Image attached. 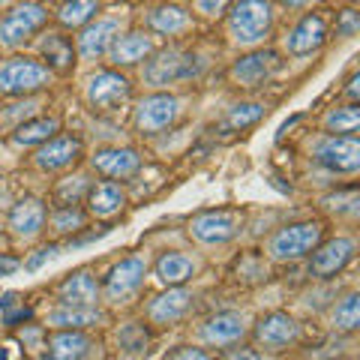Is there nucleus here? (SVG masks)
<instances>
[{"label":"nucleus","instance_id":"obj_1","mask_svg":"<svg viewBox=\"0 0 360 360\" xmlns=\"http://www.w3.org/2000/svg\"><path fill=\"white\" fill-rule=\"evenodd\" d=\"M274 4L270 0H234L225 15V33L238 49H262L274 33Z\"/></svg>","mask_w":360,"mask_h":360},{"label":"nucleus","instance_id":"obj_2","mask_svg":"<svg viewBox=\"0 0 360 360\" xmlns=\"http://www.w3.org/2000/svg\"><path fill=\"white\" fill-rule=\"evenodd\" d=\"M201 70H205V60H201L198 51L172 45V49L150 54L148 63L141 66V82L153 90H162V87H172L180 82H193V78L201 75Z\"/></svg>","mask_w":360,"mask_h":360},{"label":"nucleus","instance_id":"obj_3","mask_svg":"<svg viewBox=\"0 0 360 360\" xmlns=\"http://www.w3.org/2000/svg\"><path fill=\"white\" fill-rule=\"evenodd\" d=\"M321 240H324V222H319V219L291 222V225H285V229L270 234L267 255L274 258V262H279V264L300 262V258H307Z\"/></svg>","mask_w":360,"mask_h":360},{"label":"nucleus","instance_id":"obj_4","mask_svg":"<svg viewBox=\"0 0 360 360\" xmlns=\"http://www.w3.org/2000/svg\"><path fill=\"white\" fill-rule=\"evenodd\" d=\"M51 70L37 58H25V54H15V58H6L0 63V96H33L51 84Z\"/></svg>","mask_w":360,"mask_h":360},{"label":"nucleus","instance_id":"obj_5","mask_svg":"<svg viewBox=\"0 0 360 360\" xmlns=\"http://www.w3.org/2000/svg\"><path fill=\"white\" fill-rule=\"evenodd\" d=\"M45 25H49V9L39 0H25V4L4 9V15H0V49H6V51L21 49Z\"/></svg>","mask_w":360,"mask_h":360},{"label":"nucleus","instance_id":"obj_6","mask_svg":"<svg viewBox=\"0 0 360 360\" xmlns=\"http://www.w3.org/2000/svg\"><path fill=\"white\" fill-rule=\"evenodd\" d=\"M84 99H87L90 111H96V115H117L132 99V84H129V78L117 70H99L87 78Z\"/></svg>","mask_w":360,"mask_h":360},{"label":"nucleus","instance_id":"obj_7","mask_svg":"<svg viewBox=\"0 0 360 360\" xmlns=\"http://www.w3.org/2000/svg\"><path fill=\"white\" fill-rule=\"evenodd\" d=\"M184 115V99L168 94V90H153L139 103L135 108V129L141 135H160L165 129H172Z\"/></svg>","mask_w":360,"mask_h":360},{"label":"nucleus","instance_id":"obj_8","mask_svg":"<svg viewBox=\"0 0 360 360\" xmlns=\"http://www.w3.org/2000/svg\"><path fill=\"white\" fill-rule=\"evenodd\" d=\"M243 210L238 207H219V210H201L189 219V234L198 243L207 246H219L234 240L243 231Z\"/></svg>","mask_w":360,"mask_h":360},{"label":"nucleus","instance_id":"obj_9","mask_svg":"<svg viewBox=\"0 0 360 360\" xmlns=\"http://www.w3.org/2000/svg\"><path fill=\"white\" fill-rule=\"evenodd\" d=\"M312 160L333 174H354L360 168V139L352 135H324L312 144Z\"/></svg>","mask_w":360,"mask_h":360},{"label":"nucleus","instance_id":"obj_10","mask_svg":"<svg viewBox=\"0 0 360 360\" xmlns=\"http://www.w3.org/2000/svg\"><path fill=\"white\" fill-rule=\"evenodd\" d=\"M127 27V15H103V18H94L90 25L82 27L75 39V54L82 60H99V58H108L111 45Z\"/></svg>","mask_w":360,"mask_h":360},{"label":"nucleus","instance_id":"obj_11","mask_svg":"<svg viewBox=\"0 0 360 360\" xmlns=\"http://www.w3.org/2000/svg\"><path fill=\"white\" fill-rule=\"evenodd\" d=\"M252 340L267 354L288 352V348L297 345V340H300V324L291 319L288 312H267V315H262V319L255 321Z\"/></svg>","mask_w":360,"mask_h":360},{"label":"nucleus","instance_id":"obj_12","mask_svg":"<svg viewBox=\"0 0 360 360\" xmlns=\"http://www.w3.org/2000/svg\"><path fill=\"white\" fill-rule=\"evenodd\" d=\"M144 276H148V262L144 255H127L108 270L103 288V297L108 303H127L132 295H139V288L144 285Z\"/></svg>","mask_w":360,"mask_h":360},{"label":"nucleus","instance_id":"obj_13","mask_svg":"<svg viewBox=\"0 0 360 360\" xmlns=\"http://www.w3.org/2000/svg\"><path fill=\"white\" fill-rule=\"evenodd\" d=\"M279 66H283V60L274 49H252L231 63L229 78L238 87H262L270 75L279 72Z\"/></svg>","mask_w":360,"mask_h":360},{"label":"nucleus","instance_id":"obj_14","mask_svg":"<svg viewBox=\"0 0 360 360\" xmlns=\"http://www.w3.org/2000/svg\"><path fill=\"white\" fill-rule=\"evenodd\" d=\"M354 250H357L354 238H330V240H321L309 252L312 255L309 258V274L315 279H330L336 274H342V270L352 264Z\"/></svg>","mask_w":360,"mask_h":360},{"label":"nucleus","instance_id":"obj_15","mask_svg":"<svg viewBox=\"0 0 360 360\" xmlns=\"http://www.w3.org/2000/svg\"><path fill=\"white\" fill-rule=\"evenodd\" d=\"M246 315L243 312H234V309H225V312H217L198 328V340L205 342L207 348H231L243 342L246 336Z\"/></svg>","mask_w":360,"mask_h":360},{"label":"nucleus","instance_id":"obj_16","mask_svg":"<svg viewBox=\"0 0 360 360\" xmlns=\"http://www.w3.org/2000/svg\"><path fill=\"white\" fill-rule=\"evenodd\" d=\"M195 307V295L186 285H172L162 291L160 297H153L148 303V321L156 328H172V324L184 321Z\"/></svg>","mask_w":360,"mask_h":360},{"label":"nucleus","instance_id":"obj_17","mask_svg":"<svg viewBox=\"0 0 360 360\" xmlns=\"http://www.w3.org/2000/svg\"><path fill=\"white\" fill-rule=\"evenodd\" d=\"M78 160H82V141H78L75 135H54V139L39 144L37 153H33V165L49 174L66 172V168H72Z\"/></svg>","mask_w":360,"mask_h":360},{"label":"nucleus","instance_id":"obj_18","mask_svg":"<svg viewBox=\"0 0 360 360\" xmlns=\"http://www.w3.org/2000/svg\"><path fill=\"white\" fill-rule=\"evenodd\" d=\"M45 222H49V207L42 205L39 198H21L13 205L6 217V229L15 240H37L45 231Z\"/></svg>","mask_w":360,"mask_h":360},{"label":"nucleus","instance_id":"obj_19","mask_svg":"<svg viewBox=\"0 0 360 360\" xmlns=\"http://www.w3.org/2000/svg\"><path fill=\"white\" fill-rule=\"evenodd\" d=\"M328 42V21L319 13H307L285 37V51L291 58H307V54L319 51Z\"/></svg>","mask_w":360,"mask_h":360},{"label":"nucleus","instance_id":"obj_20","mask_svg":"<svg viewBox=\"0 0 360 360\" xmlns=\"http://www.w3.org/2000/svg\"><path fill=\"white\" fill-rule=\"evenodd\" d=\"M99 297H103L99 279L94 276V270H87V267L66 274L63 283L58 285V300L63 307H96Z\"/></svg>","mask_w":360,"mask_h":360},{"label":"nucleus","instance_id":"obj_21","mask_svg":"<svg viewBox=\"0 0 360 360\" xmlns=\"http://www.w3.org/2000/svg\"><path fill=\"white\" fill-rule=\"evenodd\" d=\"M90 168L108 180H129L141 168V156L132 148H99L90 156Z\"/></svg>","mask_w":360,"mask_h":360},{"label":"nucleus","instance_id":"obj_22","mask_svg":"<svg viewBox=\"0 0 360 360\" xmlns=\"http://www.w3.org/2000/svg\"><path fill=\"white\" fill-rule=\"evenodd\" d=\"M153 51H156V39L148 30H123L115 39V45H111L108 60L115 66H135V63L148 60Z\"/></svg>","mask_w":360,"mask_h":360},{"label":"nucleus","instance_id":"obj_23","mask_svg":"<svg viewBox=\"0 0 360 360\" xmlns=\"http://www.w3.org/2000/svg\"><path fill=\"white\" fill-rule=\"evenodd\" d=\"M144 25L153 33H160V37H184V33L195 27V18L180 4H160L144 15Z\"/></svg>","mask_w":360,"mask_h":360},{"label":"nucleus","instance_id":"obj_24","mask_svg":"<svg viewBox=\"0 0 360 360\" xmlns=\"http://www.w3.org/2000/svg\"><path fill=\"white\" fill-rule=\"evenodd\" d=\"M94 340L84 330H54L45 360H94Z\"/></svg>","mask_w":360,"mask_h":360},{"label":"nucleus","instance_id":"obj_25","mask_svg":"<svg viewBox=\"0 0 360 360\" xmlns=\"http://www.w3.org/2000/svg\"><path fill=\"white\" fill-rule=\"evenodd\" d=\"M84 205H87L90 217L111 219V217H117V213L127 207V193L120 189V184H111V180H105V184H94L87 189Z\"/></svg>","mask_w":360,"mask_h":360},{"label":"nucleus","instance_id":"obj_26","mask_svg":"<svg viewBox=\"0 0 360 360\" xmlns=\"http://www.w3.org/2000/svg\"><path fill=\"white\" fill-rule=\"evenodd\" d=\"M195 258L193 255H186V252H177V250H168L162 252L160 258H156V264H153V274L156 279L165 285V288H172V285H186L189 279L195 276Z\"/></svg>","mask_w":360,"mask_h":360},{"label":"nucleus","instance_id":"obj_27","mask_svg":"<svg viewBox=\"0 0 360 360\" xmlns=\"http://www.w3.org/2000/svg\"><path fill=\"white\" fill-rule=\"evenodd\" d=\"M39 51H42V58L49 60L45 66H49L51 72H72L75 70V60H78V54H75V45L70 42V37H63V33H45V39L39 42Z\"/></svg>","mask_w":360,"mask_h":360},{"label":"nucleus","instance_id":"obj_28","mask_svg":"<svg viewBox=\"0 0 360 360\" xmlns=\"http://www.w3.org/2000/svg\"><path fill=\"white\" fill-rule=\"evenodd\" d=\"M99 321H105V315L96 307H60L49 312V319H45V324L54 330H87Z\"/></svg>","mask_w":360,"mask_h":360},{"label":"nucleus","instance_id":"obj_29","mask_svg":"<svg viewBox=\"0 0 360 360\" xmlns=\"http://www.w3.org/2000/svg\"><path fill=\"white\" fill-rule=\"evenodd\" d=\"M58 132H60L58 117H27L13 129V144L15 148H39V144L54 139Z\"/></svg>","mask_w":360,"mask_h":360},{"label":"nucleus","instance_id":"obj_30","mask_svg":"<svg viewBox=\"0 0 360 360\" xmlns=\"http://www.w3.org/2000/svg\"><path fill=\"white\" fill-rule=\"evenodd\" d=\"M330 328L336 333H354L360 328V295L348 291L345 297H340L330 309Z\"/></svg>","mask_w":360,"mask_h":360},{"label":"nucleus","instance_id":"obj_31","mask_svg":"<svg viewBox=\"0 0 360 360\" xmlns=\"http://www.w3.org/2000/svg\"><path fill=\"white\" fill-rule=\"evenodd\" d=\"M96 13H99V0H63L58 9V21L66 30H82L96 18Z\"/></svg>","mask_w":360,"mask_h":360},{"label":"nucleus","instance_id":"obj_32","mask_svg":"<svg viewBox=\"0 0 360 360\" xmlns=\"http://www.w3.org/2000/svg\"><path fill=\"white\" fill-rule=\"evenodd\" d=\"M321 123H324V129H328L330 135H352L360 127V108H357V103L330 108L328 115H324Z\"/></svg>","mask_w":360,"mask_h":360},{"label":"nucleus","instance_id":"obj_33","mask_svg":"<svg viewBox=\"0 0 360 360\" xmlns=\"http://www.w3.org/2000/svg\"><path fill=\"white\" fill-rule=\"evenodd\" d=\"M264 111H267L264 103H238V105H231L229 115L222 117V129L238 132V129H246V127H255V123L264 117Z\"/></svg>","mask_w":360,"mask_h":360},{"label":"nucleus","instance_id":"obj_34","mask_svg":"<svg viewBox=\"0 0 360 360\" xmlns=\"http://www.w3.org/2000/svg\"><path fill=\"white\" fill-rule=\"evenodd\" d=\"M51 231L54 234H75L84 229L87 222V210H82L78 205H66V207H54L51 213Z\"/></svg>","mask_w":360,"mask_h":360},{"label":"nucleus","instance_id":"obj_35","mask_svg":"<svg viewBox=\"0 0 360 360\" xmlns=\"http://www.w3.org/2000/svg\"><path fill=\"white\" fill-rule=\"evenodd\" d=\"M90 189V180L84 174H75V177H66L58 184L54 189V205L58 207H66V205H82V198L87 195Z\"/></svg>","mask_w":360,"mask_h":360},{"label":"nucleus","instance_id":"obj_36","mask_svg":"<svg viewBox=\"0 0 360 360\" xmlns=\"http://www.w3.org/2000/svg\"><path fill=\"white\" fill-rule=\"evenodd\" d=\"M37 108H39V99L37 96H21V103H13L4 115H0V123H6L9 117H15V127L18 123H25L27 117L37 115Z\"/></svg>","mask_w":360,"mask_h":360},{"label":"nucleus","instance_id":"obj_37","mask_svg":"<svg viewBox=\"0 0 360 360\" xmlns=\"http://www.w3.org/2000/svg\"><path fill=\"white\" fill-rule=\"evenodd\" d=\"M324 207L328 210H348V213H354L357 210V189H345V193H336L330 198H324Z\"/></svg>","mask_w":360,"mask_h":360},{"label":"nucleus","instance_id":"obj_38","mask_svg":"<svg viewBox=\"0 0 360 360\" xmlns=\"http://www.w3.org/2000/svg\"><path fill=\"white\" fill-rule=\"evenodd\" d=\"M357 30H360V15L354 13V9L340 13V18H336V37L352 39V37H357Z\"/></svg>","mask_w":360,"mask_h":360},{"label":"nucleus","instance_id":"obj_39","mask_svg":"<svg viewBox=\"0 0 360 360\" xmlns=\"http://www.w3.org/2000/svg\"><path fill=\"white\" fill-rule=\"evenodd\" d=\"M234 0H195V13L201 18H219Z\"/></svg>","mask_w":360,"mask_h":360},{"label":"nucleus","instance_id":"obj_40","mask_svg":"<svg viewBox=\"0 0 360 360\" xmlns=\"http://www.w3.org/2000/svg\"><path fill=\"white\" fill-rule=\"evenodd\" d=\"M165 360H213L205 348H195V345H180L174 352H168Z\"/></svg>","mask_w":360,"mask_h":360},{"label":"nucleus","instance_id":"obj_41","mask_svg":"<svg viewBox=\"0 0 360 360\" xmlns=\"http://www.w3.org/2000/svg\"><path fill=\"white\" fill-rule=\"evenodd\" d=\"M54 255H58V243L42 246V250H37V252H33V255L27 258V262H25V270H30V274H33V270H39L45 262H51Z\"/></svg>","mask_w":360,"mask_h":360},{"label":"nucleus","instance_id":"obj_42","mask_svg":"<svg viewBox=\"0 0 360 360\" xmlns=\"http://www.w3.org/2000/svg\"><path fill=\"white\" fill-rule=\"evenodd\" d=\"M222 360H264L262 352H252V348H238V352H229Z\"/></svg>","mask_w":360,"mask_h":360},{"label":"nucleus","instance_id":"obj_43","mask_svg":"<svg viewBox=\"0 0 360 360\" xmlns=\"http://www.w3.org/2000/svg\"><path fill=\"white\" fill-rule=\"evenodd\" d=\"M21 267V262L15 255H0V276H9V274H15V270Z\"/></svg>","mask_w":360,"mask_h":360},{"label":"nucleus","instance_id":"obj_44","mask_svg":"<svg viewBox=\"0 0 360 360\" xmlns=\"http://www.w3.org/2000/svg\"><path fill=\"white\" fill-rule=\"evenodd\" d=\"M279 4L288 6V9H307V6L312 4V0H279Z\"/></svg>","mask_w":360,"mask_h":360},{"label":"nucleus","instance_id":"obj_45","mask_svg":"<svg viewBox=\"0 0 360 360\" xmlns=\"http://www.w3.org/2000/svg\"><path fill=\"white\" fill-rule=\"evenodd\" d=\"M357 82H360L357 75H352V82H348V99H352V103H357Z\"/></svg>","mask_w":360,"mask_h":360},{"label":"nucleus","instance_id":"obj_46","mask_svg":"<svg viewBox=\"0 0 360 360\" xmlns=\"http://www.w3.org/2000/svg\"><path fill=\"white\" fill-rule=\"evenodd\" d=\"M9 6V0H0V13H4V9Z\"/></svg>","mask_w":360,"mask_h":360},{"label":"nucleus","instance_id":"obj_47","mask_svg":"<svg viewBox=\"0 0 360 360\" xmlns=\"http://www.w3.org/2000/svg\"><path fill=\"white\" fill-rule=\"evenodd\" d=\"M0 360H6V352H4V348H0Z\"/></svg>","mask_w":360,"mask_h":360},{"label":"nucleus","instance_id":"obj_48","mask_svg":"<svg viewBox=\"0 0 360 360\" xmlns=\"http://www.w3.org/2000/svg\"><path fill=\"white\" fill-rule=\"evenodd\" d=\"M0 234H4V225H0Z\"/></svg>","mask_w":360,"mask_h":360},{"label":"nucleus","instance_id":"obj_49","mask_svg":"<svg viewBox=\"0 0 360 360\" xmlns=\"http://www.w3.org/2000/svg\"><path fill=\"white\" fill-rule=\"evenodd\" d=\"M172 4H180V0H172Z\"/></svg>","mask_w":360,"mask_h":360}]
</instances>
